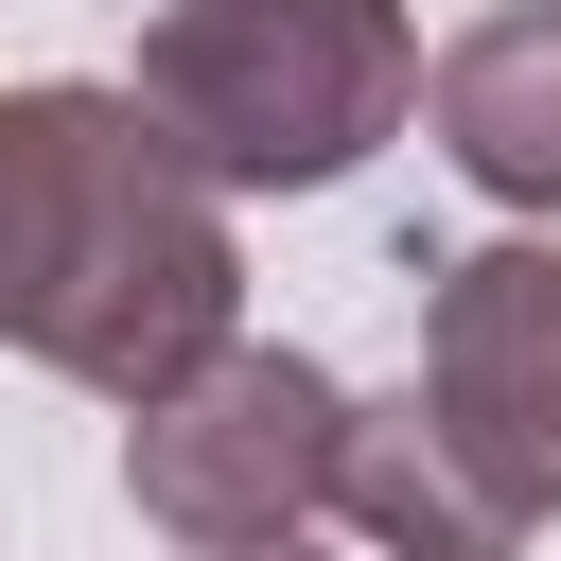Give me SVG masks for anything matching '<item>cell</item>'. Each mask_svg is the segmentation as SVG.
<instances>
[{"instance_id":"5b68a950","label":"cell","mask_w":561,"mask_h":561,"mask_svg":"<svg viewBox=\"0 0 561 561\" xmlns=\"http://www.w3.org/2000/svg\"><path fill=\"white\" fill-rule=\"evenodd\" d=\"M421 123L491 210H543V245H561V0H491L421 70Z\"/></svg>"},{"instance_id":"52a82bcc","label":"cell","mask_w":561,"mask_h":561,"mask_svg":"<svg viewBox=\"0 0 561 561\" xmlns=\"http://www.w3.org/2000/svg\"><path fill=\"white\" fill-rule=\"evenodd\" d=\"M18 263H35V88H0V333H18Z\"/></svg>"},{"instance_id":"277c9868","label":"cell","mask_w":561,"mask_h":561,"mask_svg":"<svg viewBox=\"0 0 561 561\" xmlns=\"http://www.w3.org/2000/svg\"><path fill=\"white\" fill-rule=\"evenodd\" d=\"M421 421L473 456L508 526H561V245L421 263Z\"/></svg>"},{"instance_id":"6da1fadb","label":"cell","mask_w":561,"mask_h":561,"mask_svg":"<svg viewBox=\"0 0 561 561\" xmlns=\"http://www.w3.org/2000/svg\"><path fill=\"white\" fill-rule=\"evenodd\" d=\"M245 333V245L228 193L123 105V88H35V263H18V333L35 368H70L88 403H158Z\"/></svg>"},{"instance_id":"8992f818","label":"cell","mask_w":561,"mask_h":561,"mask_svg":"<svg viewBox=\"0 0 561 561\" xmlns=\"http://www.w3.org/2000/svg\"><path fill=\"white\" fill-rule=\"evenodd\" d=\"M368 561H526V526L473 491V456L421 421V386H386V403H351L333 421V491H316Z\"/></svg>"},{"instance_id":"7a4b0ae2","label":"cell","mask_w":561,"mask_h":561,"mask_svg":"<svg viewBox=\"0 0 561 561\" xmlns=\"http://www.w3.org/2000/svg\"><path fill=\"white\" fill-rule=\"evenodd\" d=\"M123 105L210 193H333L421 105V35L403 0H158Z\"/></svg>"},{"instance_id":"ba28073f","label":"cell","mask_w":561,"mask_h":561,"mask_svg":"<svg viewBox=\"0 0 561 561\" xmlns=\"http://www.w3.org/2000/svg\"><path fill=\"white\" fill-rule=\"evenodd\" d=\"M263 561H298V543H263Z\"/></svg>"},{"instance_id":"3957f363","label":"cell","mask_w":561,"mask_h":561,"mask_svg":"<svg viewBox=\"0 0 561 561\" xmlns=\"http://www.w3.org/2000/svg\"><path fill=\"white\" fill-rule=\"evenodd\" d=\"M333 421H351V386H333L316 351L228 333L193 386H158V403L123 421V491H140L158 543H193V561H263V543L316 526V491H333Z\"/></svg>"}]
</instances>
